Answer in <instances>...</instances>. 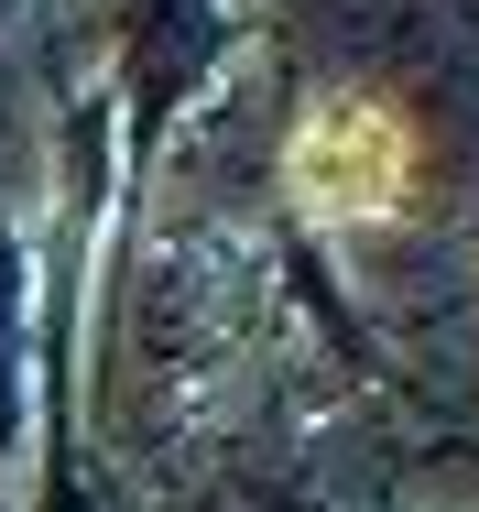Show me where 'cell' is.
Listing matches in <instances>:
<instances>
[{
	"label": "cell",
	"mask_w": 479,
	"mask_h": 512,
	"mask_svg": "<svg viewBox=\"0 0 479 512\" xmlns=\"http://www.w3.org/2000/svg\"><path fill=\"white\" fill-rule=\"evenodd\" d=\"M284 175H294V197H305V218H327V229H360V218H392V207H414V186H425V131H414L392 99H360V88H338V99H316V109H305V131H294Z\"/></svg>",
	"instance_id": "6da1fadb"
}]
</instances>
